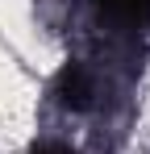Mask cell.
Here are the masks:
<instances>
[{
  "mask_svg": "<svg viewBox=\"0 0 150 154\" xmlns=\"http://www.w3.org/2000/svg\"><path fill=\"white\" fill-rule=\"evenodd\" d=\"M54 100L71 112H88L100 104V71L88 63H67L58 75H54Z\"/></svg>",
  "mask_w": 150,
  "mask_h": 154,
  "instance_id": "1",
  "label": "cell"
},
{
  "mask_svg": "<svg viewBox=\"0 0 150 154\" xmlns=\"http://www.w3.org/2000/svg\"><path fill=\"white\" fill-rule=\"evenodd\" d=\"M100 17H108L121 29H146L150 25V0H96Z\"/></svg>",
  "mask_w": 150,
  "mask_h": 154,
  "instance_id": "2",
  "label": "cell"
},
{
  "mask_svg": "<svg viewBox=\"0 0 150 154\" xmlns=\"http://www.w3.org/2000/svg\"><path fill=\"white\" fill-rule=\"evenodd\" d=\"M29 154H75L71 146H58V142H46V146H38V150H29Z\"/></svg>",
  "mask_w": 150,
  "mask_h": 154,
  "instance_id": "3",
  "label": "cell"
}]
</instances>
